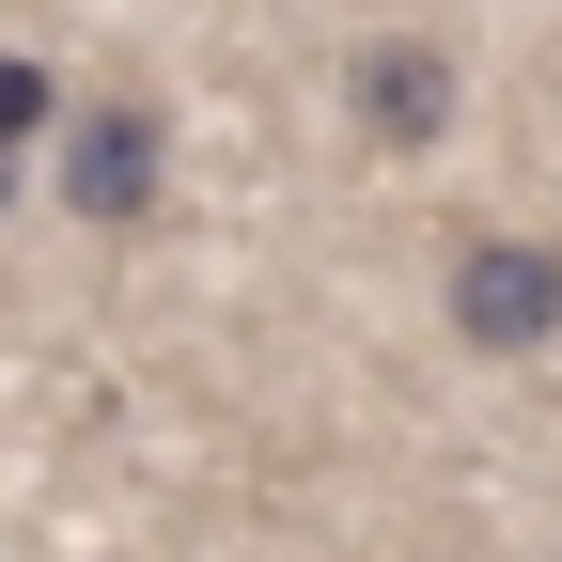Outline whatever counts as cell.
Listing matches in <instances>:
<instances>
[{"instance_id":"5","label":"cell","mask_w":562,"mask_h":562,"mask_svg":"<svg viewBox=\"0 0 562 562\" xmlns=\"http://www.w3.org/2000/svg\"><path fill=\"white\" fill-rule=\"evenodd\" d=\"M16 203H32V157H0V220H16Z\"/></svg>"},{"instance_id":"3","label":"cell","mask_w":562,"mask_h":562,"mask_svg":"<svg viewBox=\"0 0 562 562\" xmlns=\"http://www.w3.org/2000/svg\"><path fill=\"white\" fill-rule=\"evenodd\" d=\"M453 47H422V32H375L360 63H344V110H360L375 157H422V140H453Z\"/></svg>"},{"instance_id":"2","label":"cell","mask_w":562,"mask_h":562,"mask_svg":"<svg viewBox=\"0 0 562 562\" xmlns=\"http://www.w3.org/2000/svg\"><path fill=\"white\" fill-rule=\"evenodd\" d=\"M47 157H63V220L79 235H140L172 188V125H157V94H63Z\"/></svg>"},{"instance_id":"4","label":"cell","mask_w":562,"mask_h":562,"mask_svg":"<svg viewBox=\"0 0 562 562\" xmlns=\"http://www.w3.org/2000/svg\"><path fill=\"white\" fill-rule=\"evenodd\" d=\"M47 125H63V79H47L32 47H0V157H32Z\"/></svg>"},{"instance_id":"1","label":"cell","mask_w":562,"mask_h":562,"mask_svg":"<svg viewBox=\"0 0 562 562\" xmlns=\"http://www.w3.org/2000/svg\"><path fill=\"white\" fill-rule=\"evenodd\" d=\"M438 328L469 344V360H547V344H562V235H516V220L453 235V266H438Z\"/></svg>"}]
</instances>
